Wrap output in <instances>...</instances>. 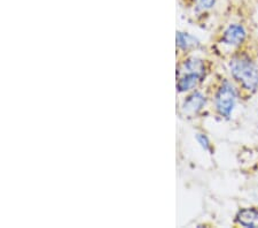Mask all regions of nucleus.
Returning <instances> with one entry per match:
<instances>
[{"label": "nucleus", "mask_w": 258, "mask_h": 228, "mask_svg": "<svg viewBox=\"0 0 258 228\" xmlns=\"http://www.w3.org/2000/svg\"><path fill=\"white\" fill-rule=\"evenodd\" d=\"M232 76L245 90L255 91L258 86V69L255 64L245 56L233 58L230 64Z\"/></svg>", "instance_id": "f257e3e1"}, {"label": "nucleus", "mask_w": 258, "mask_h": 228, "mask_svg": "<svg viewBox=\"0 0 258 228\" xmlns=\"http://www.w3.org/2000/svg\"><path fill=\"white\" fill-rule=\"evenodd\" d=\"M236 97V90L230 82L225 81L216 94L215 104L218 113L224 118H230L233 109H234Z\"/></svg>", "instance_id": "f03ea898"}, {"label": "nucleus", "mask_w": 258, "mask_h": 228, "mask_svg": "<svg viewBox=\"0 0 258 228\" xmlns=\"http://www.w3.org/2000/svg\"><path fill=\"white\" fill-rule=\"evenodd\" d=\"M245 39V30L240 24H231L228 27L222 37V41L224 44L233 45V47H238L242 44Z\"/></svg>", "instance_id": "7ed1b4c3"}, {"label": "nucleus", "mask_w": 258, "mask_h": 228, "mask_svg": "<svg viewBox=\"0 0 258 228\" xmlns=\"http://www.w3.org/2000/svg\"><path fill=\"white\" fill-rule=\"evenodd\" d=\"M236 222L243 227L258 228V211L255 209H243L236 214Z\"/></svg>", "instance_id": "20e7f679"}, {"label": "nucleus", "mask_w": 258, "mask_h": 228, "mask_svg": "<svg viewBox=\"0 0 258 228\" xmlns=\"http://www.w3.org/2000/svg\"><path fill=\"white\" fill-rule=\"evenodd\" d=\"M206 104V98L200 93H194L193 95L187 97L182 105V110L190 113H198Z\"/></svg>", "instance_id": "39448f33"}, {"label": "nucleus", "mask_w": 258, "mask_h": 228, "mask_svg": "<svg viewBox=\"0 0 258 228\" xmlns=\"http://www.w3.org/2000/svg\"><path fill=\"white\" fill-rule=\"evenodd\" d=\"M202 76L198 75V74L187 73L186 75H184L181 78H179V81L177 83V89L179 93H186V91H188L190 89H193L194 86H197Z\"/></svg>", "instance_id": "423d86ee"}, {"label": "nucleus", "mask_w": 258, "mask_h": 228, "mask_svg": "<svg viewBox=\"0 0 258 228\" xmlns=\"http://www.w3.org/2000/svg\"><path fill=\"white\" fill-rule=\"evenodd\" d=\"M176 41H177V47L179 49L184 50H189L193 48H197L199 45V40L195 38V37L190 36L189 34H186V32H181L178 31L177 36H176Z\"/></svg>", "instance_id": "0eeeda50"}, {"label": "nucleus", "mask_w": 258, "mask_h": 228, "mask_svg": "<svg viewBox=\"0 0 258 228\" xmlns=\"http://www.w3.org/2000/svg\"><path fill=\"white\" fill-rule=\"evenodd\" d=\"M182 68L187 70V73H194V74H198L200 76L205 75V70H206L205 64H203L202 60L195 59V58L186 60L184 64H182Z\"/></svg>", "instance_id": "6e6552de"}, {"label": "nucleus", "mask_w": 258, "mask_h": 228, "mask_svg": "<svg viewBox=\"0 0 258 228\" xmlns=\"http://www.w3.org/2000/svg\"><path fill=\"white\" fill-rule=\"evenodd\" d=\"M197 140H198L199 144L202 147V149H205L206 151H211L210 142H209V140H208V138L205 134H198Z\"/></svg>", "instance_id": "1a4fd4ad"}, {"label": "nucleus", "mask_w": 258, "mask_h": 228, "mask_svg": "<svg viewBox=\"0 0 258 228\" xmlns=\"http://www.w3.org/2000/svg\"><path fill=\"white\" fill-rule=\"evenodd\" d=\"M198 6L201 8V10H210V8L214 7L216 0H197Z\"/></svg>", "instance_id": "9d476101"}]
</instances>
